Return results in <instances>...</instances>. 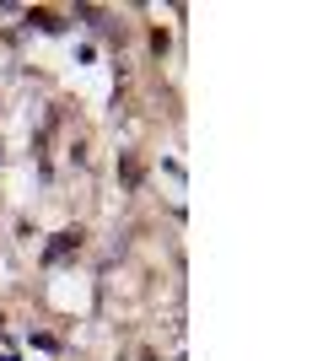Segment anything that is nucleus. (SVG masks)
Wrapping results in <instances>:
<instances>
[{"label":"nucleus","instance_id":"1","mask_svg":"<svg viewBox=\"0 0 323 361\" xmlns=\"http://www.w3.org/2000/svg\"><path fill=\"white\" fill-rule=\"evenodd\" d=\"M76 248H81V232H54V243L44 248V259H49V264H60V259L76 254Z\"/></svg>","mask_w":323,"mask_h":361}]
</instances>
